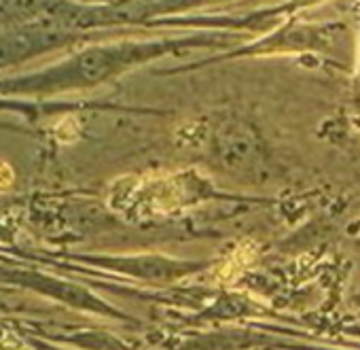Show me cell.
<instances>
[{
  "label": "cell",
  "instance_id": "obj_1",
  "mask_svg": "<svg viewBox=\"0 0 360 350\" xmlns=\"http://www.w3.org/2000/svg\"><path fill=\"white\" fill-rule=\"evenodd\" d=\"M13 185V168L5 161H0V189H7Z\"/></svg>",
  "mask_w": 360,
  "mask_h": 350
}]
</instances>
